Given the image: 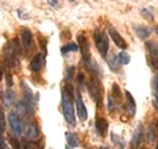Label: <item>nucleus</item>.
Segmentation results:
<instances>
[{
  "instance_id": "nucleus-1",
  "label": "nucleus",
  "mask_w": 158,
  "mask_h": 149,
  "mask_svg": "<svg viewBox=\"0 0 158 149\" xmlns=\"http://www.w3.org/2000/svg\"><path fill=\"white\" fill-rule=\"evenodd\" d=\"M62 110H63V115L69 124L74 126L75 124V112H74V107H73V102L71 98L67 95L66 90H63L62 92Z\"/></svg>"
},
{
  "instance_id": "nucleus-2",
  "label": "nucleus",
  "mask_w": 158,
  "mask_h": 149,
  "mask_svg": "<svg viewBox=\"0 0 158 149\" xmlns=\"http://www.w3.org/2000/svg\"><path fill=\"white\" fill-rule=\"evenodd\" d=\"M94 38H95V44L99 53L102 54V57H107L108 50H110V41H108V37L106 33L96 31L95 34H94Z\"/></svg>"
},
{
  "instance_id": "nucleus-3",
  "label": "nucleus",
  "mask_w": 158,
  "mask_h": 149,
  "mask_svg": "<svg viewBox=\"0 0 158 149\" xmlns=\"http://www.w3.org/2000/svg\"><path fill=\"white\" fill-rule=\"evenodd\" d=\"M87 86H88V92H90L91 98L96 103H100V100H102V84H100V81L94 75V77H91L90 81H88Z\"/></svg>"
},
{
  "instance_id": "nucleus-4",
  "label": "nucleus",
  "mask_w": 158,
  "mask_h": 149,
  "mask_svg": "<svg viewBox=\"0 0 158 149\" xmlns=\"http://www.w3.org/2000/svg\"><path fill=\"white\" fill-rule=\"evenodd\" d=\"M8 121H9V126H11V130H12L13 135H16V136L21 135V133H23V123H21V119H20V116L15 111L9 112Z\"/></svg>"
},
{
  "instance_id": "nucleus-5",
  "label": "nucleus",
  "mask_w": 158,
  "mask_h": 149,
  "mask_svg": "<svg viewBox=\"0 0 158 149\" xmlns=\"http://www.w3.org/2000/svg\"><path fill=\"white\" fill-rule=\"evenodd\" d=\"M78 44H79V50L82 53V58L85 63H90V44H88L87 38L83 34L78 36Z\"/></svg>"
},
{
  "instance_id": "nucleus-6",
  "label": "nucleus",
  "mask_w": 158,
  "mask_h": 149,
  "mask_svg": "<svg viewBox=\"0 0 158 149\" xmlns=\"http://www.w3.org/2000/svg\"><path fill=\"white\" fill-rule=\"evenodd\" d=\"M142 124H137L135 132H133V136H132V141H131V145H132V149H138L142 143Z\"/></svg>"
},
{
  "instance_id": "nucleus-7",
  "label": "nucleus",
  "mask_w": 158,
  "mask_h": 149,
  "mask_svg": "<svg viewBox=\"0 0 158 149\" xmlns=\"http://www.w3.org/2000/svg\"><path fill=\"white\" fill-rule=\"evenodd\" d=\"M108 33H110V36H111V38L113 40V42L116 44V46H118L120 49H127V46H128V44L125 42V40L121 37V34L118 33L115 28H112V27H110L108 28Z\"/></svg>"
},
{
  "instance_id": "nucleus-8",
  "label": "nucleus",
  "mask_w": 158,
  "mask_h": 149,
  "mask_svg": "<svg viewBox=\"0 0 158 149\" xmlns=\"http://www.w3.org/2000/svg\"><path fill=\"white\" fill-rule=\"evenodd\" d=\"M44 65H45V57H44V54L37 53L31 61V70L33 73H38L44 67Z\"/></svg>"
},
{
  "instance_id": "nucleus-9",
  "label": "nucleus",
  "mask_w": 158,
  "mask_h": 149,
  "mask_svg": "<svg viewBox=\"0 0 158 149\" xmlns=\"http://www.w3.org/2000/svg\"><path fill=\"white\" fill-rule=\"evenodd\" d=\"M146 46H148V50L150 53L152 66H153V69L158 70V45L156 42H148Z\"/></svg>"
},
{
  "instance_id": "nucleus-10",
  "label": "nucleus",
  "mask_w": 158,
  "mask_h": 149,
  "mask_svg": "<svg viewBox=\"0 0 158 149\" xmlns=\"http://www.w3.org/2000/svg\"><path fill=\"white\" fill-rule=\"evenodd\" d=\"M75 106H77V112H78V116L82 121H85L87 119V110H86V106L83 103V99L81 96V92L78 91V95H77V102H75Z\"/></svg>"
},
{
  "instance_id": "nucleus-11",
  "label": "nucleus",
  "mask_w": 158,
  "mask_h": 149,
  "mask_svg": "<svg viewBox=\"0 0 158 149\" xmlns=\"http://www.w3.org/2000/svg\"><path fill=\"white\" fill-rule=\"evenodd\" d=\"M25 135L29 140H32V141L37 140L40 136V130H38V126L36 123H31L25 127Z\"/></svg>"
},
{
  "instance_id": "nucleus-12",
  "label": "nucleus",
  "mask_w": 158,
  "mask_h": 149,
  "mask_svg": "<svg viewBox=\"0 0 158 149\" xmlns=\"http://www.w3.org/2000/svg\"><path fill=\"white\" fill-rule=\"evenodd\" d=\"M33 110H34V108H32L25 100L19 102V103H17V106H16V113H17V115L27 116V115H29V113H32Z\"/></svg>"
},
{
  "instance_id": "nucleus-13",
  "label": "nucleus",
  "mask_w": 158,
  "mask_h": 149,
  "mask_svg": "<svg viewBox=\"0 0 158 149\" xmlns=\"http://www.w3.org/2000/svg\"><path fill=\"white\" fill-rule=\"evenodd\" d=\"M32 41H33V37H32V32L29 29H23L21 32V42H23V46L25 50H29L32 46Z\"/></svg>"
},
{
  "instance_id": "nucleus-14",
  "label": "nucleus",
  "mask_w": 158,
  "mask_h": 149,
  "mask_svg": "<svg viewBox=\"0 0 158 149\" xmlns=\"http://www.w3.org/2000/svg\"><path fill=\"white\" fill-rule=\"evenodd\" d=\"M95 127H96V131L100 136H106L107 132H108V121L106 120L104 117H99L96 123H95Z\"/></svg>"
},
{
  "instance_id": "nucleus-15",
  "label": "nucleus",
  "mask_w": 158,
  "mask_h": 149,
  "mask_svg": "<svg viewBox=\"0 0 158 149\" xmlns=\"http://www.w3.org/2000/svg\"><path fill=\"white\" fill-rule=\"evenodd\" d=\"M135 32L141 40H145L152 34V29L145 25H135Z\"/></svg>"
},
{
  "instance_id": "nucleus-16",
  "label": "nucleus",
  "mask_w": 158,
  "mask_h": 149,
  "mask_svg": "<svg viewBox=\"0 0 158 149\" xmlns=\"http://www.w3.org/2000/svg\"><path fill=\"white\" fill-rule=\"evenodd\" d=\"M15 102H16V92H15L12 88H9V90H7L6 95H4V106L9 108L13 106Z\"/></svg>"
},
{
  "instance_id": "nucleus-17",
  "label": "nucleus",
  "mask_w": 158,
  "mask_h": 149,
  "mask_svg": "<svg viewBox=\"0 0 158 149\" xmlns=\"http://www.w3.org/2000/svg\"><path fill=\"white\" fill-rule=\"evenodd\" d=\"M125 95H127V108H128V111H129L132 115H135L136 113V102H135V99H133V96L131 95V92L129 91H125Z\"/></svg>"
},
{
  "instance_id": "nucleus-18",
  "label": "nucleus",
  "mask_w": 158,
  "mask_h": 149,
  "mask_svg": "<svg viewBox=\"0 0 158 149\" xmlns=\"http://www.w3.org/2000/svg\"><path fill=\"white\" fill-rule=\"evenodd\" d=\"M108 66H110V69L112 71H117L118 67H120V62H118L117 56L112 52H111V57L108 58Z\"/></svg>"
},
{
  "instance_id": "nucleus-19",
  "label": "nucleus",
  "mask_w": 158,
  "mask_h": 149,
  "mask_svg": "<svg viewBox=\"0 0 158 149\" xmlns=\"http://www.w3.org/2000/svg\"><path fill=\"white\" fill-rule=\"evenodd\" d=\"M24 92H25V102H27L32 108H34V106H36V99H34L33 94H32V91H31V88L28 87V84H27V86L24 84Z\"/></svg>"
},
{
  "instance_id": "nucleus-20",
  "label": "nucleus",
  "mask_w": 158,
  "mask_h": 149,
  "mask_svg": "<svg viewBox=\"0 0 158 149\" xmlns=\"http://www.w3.org/2000/svg\"><path fill=\"white\" fill-rule=\"evenodd\" d=\"M66 140H67V145L71 147V148H77L79 145V140L75 133L73 132H67L66 133Z\"/></svg>"
},
{
  "instance_id": "nucleus-21",
  "label": "nucleus",
  "mask_w": 158,
  "mask_h": 149,
  "mask_svg": "<svg viewBox=\"0 0 158 149\" xmlns=\"http://www.w3.org/2000/svg\"><path fill=\"white\" fill-rule=\"evenodd\" d=\"M117 58H118V62H120L121 65H128V63L131 62V57H129V54H128L127 52H121L117 56Z\"/></svg>"
},
{
  "instance_id": "nucleus-22",
  "label": "nucleus",
  "mask_w": 158,
  "mask_h": 149,
  "mask_svg": "<svg viewBox=\"0 0 158 149\" xmlns=\"http://www.w3.org/2000/svg\"><path fill=\"white\" fill-rule=\"evenodd\" d=\"M77 50H78V45H77V44H74V42L67 44V45L62 46V49H61L62 54H66V53H69V52H77Z\"/></svg>"
},
{
  "instance_id": "nucleus-23",
  "label": "nucleus",
  "mask_w": 158,
  "mask_h": 149,
  "mask_svg": "<svg viewBox=\"0 0 158 149\" xmlns=\"http://www.w3.org/2000/svg\"><path fill=\"white\" fill-rule=\"evenodd\" d=\"M111 95L115 99H120L121 98V91H120V88H118V86L116 83H113V86H112V94Z\"/></svg>"
},
{
  "instance_id": "nucleus-24",
  "label": "nucleus",
  "mask_w": 158,
  "mask_h": 149,
  "mask_svg": "<svg viewBox=\"0 0 158 149\" xmlns=\"http://www.w3.org/2000/svg\"><path fill=\"white\" fill-rule=\"evenodd\" d=\"M146 138H148V143H153V141H154V138H156V132H154V127H153V126H150L149 130H148V136H146Z\"/></svg>"
},
{
  "instance_id": "nucleus-25",
  "label": "nucleus",
  "mask_w": 158,
  "mask_h": 149,
  "mask_svg": "<svg viewBox=\"0 0 158 149\" xmlns=\"http://www.w3.org/2000/svg\"><path fill=\"white\" fill-rule=\"evenodd\" d=\"M152 86H153V91H154V96L156 100L158 102V75H156L152 81Z\"/></svg>"
},
{
  "instance_id": "nucleus-26",
  "label": "nucleus",
  "mask_w": 158,
  "mask_h": 149,
  "mask_svg": "<svg viewBox=\"0 0 158 149\" xmlns=\"http://www.w3.org/2000/svg\"><path fill=\"white\" fill-rule=\"evenodd\" d=\"M141 15H142V16H144V17H146V19H153V9L152 8H144V9H142V11H141Z\"/></svg>"
},
{
  "instance_id": "nucleus-27",
  "label": "nucleus",
  "mask_w": 158,
  "mask_h": 149,
  "mask_svg": "<svg viewBox=\"0 0 158 149\" xmlns=\"http://www.w3.org/2000/svg\"><path fill=\"white\" fill-rule=\"evenodd\" d=\"M0 131H6V116L3 110H0Z\"/></svg>"
},
{
  "instance_id": "nucleus-28",
  "label": "nucleus",
  "mask_w": 158,
  "mask_h": 149,
  "mask_svg": "<svg viewBox=\"0 0 158 149\" xmlns=\"http://www.w3.org/2000/svg\"><path fill=\"white\" fill-rule=\"evenodd\" d=\"M108 111L112 112L115 111V100H113V96L110 94V96H108Z\"/></svg>"
},
{
  "instance_id": "nucleus-29",
  "label": "nucleus",
  "mask_w": 158,
  "mask_h": 149,
  "mask_svg": "<svg viewBox=\"0 0 158 149\" xmlns=\"http://www.w3.org/2000/svg\"><path fill=\"white\" fill-rule=\"evenodd\" d=\"M74 75H75V67L74 66L69 67V70H67V81H71V79L74 78Z\"/></svg>"
},
{
  "instance_id": "nucleus-30",
  "label": "nucleus",
  "mask_w": 158,
  "mask_h": 149,
  "mask_svg": "<svg viewBox=\"0 0 158 149\" xmlns=\"http://www.w3.org/2000/svg\"><path fill=\"white\" fill-rule=\"evenodd\" d=\"M9 141H11L13 149H21V147H20V143H19L15 137H12V136H11V137H9Z\"/></svg>"
},
{
  "instance_id": "nucleus-31",
  "label": "nucleus",
  "mask_w": 158,
  "mask_h": 149,
  "mask_svg": "<svg viewBox=\"0 0 158 149\" xmlns=\"http://www.w3.org/2000/svg\"><path fill=\"white\" fill-rule=\"evenodd\" d=\"M25 149H40L38 147H37V144L34 143V141H28V143H25Z\"/></svg>"
},
{
  "instance_id": "nucleus-32",
  "label": "nucleus",
  "mask_w": 158,
  "mask_h": 149,
  "mask_svg": "<svg viewBox=\"0 0 158 149\" xmlns=\"http://www.w3.org/2000/svg\"><path fill=\"white\" fill-rule=\"evenodd\" d=\"M3 131H0V149H8V147H7V144H6V141H4V138H3Z\"/></svg>"
},
{
  "instance_id": "nucleus-33",
  "label": "nucleus",
  "mask_w": 158,
  "mask_h": 149,
  "mask_svg": "<svg viewBox=\"0 0 158 149\" xmlns=\"http://www.w3.org/2000/svg\"><path fill=\"white\" fill-rule=\"evenodd\" d=\"M17 15H19V17H20V19H23V20L29 19V15L25 13V11H23V9H17Z\"/></svg>"
},
{
  "instance_id": "nucleus-34",
  "label": "nucleus",
  "mask_w": 158,
  "mask_h": 149,
  "mask_svg": "<svg viewBox=\"0 0 158 149\" xmlns=\"http://www.w3.org/2000/svg\"><path fill=\"white\" fill-rule=\"evenodd\" d=\"M59 2H61V0H48V4L49 6H52V7H58Z\"/></svg>"
},
{
  "instance_id": "nucleus-35",
  "label": "nucleus",
  "mask_w": 158,
  "mask_h": 149,
  "mask_svg": "<svg viewBox=\"0 0 158 149\" xmlns=\"http://www.w3.org/2000/svg\"><path fill=\"white\" fill-rule=\"evenodd\" d=\"M83 81H85V75H83V74L81 73V74L78 75V84H82Z\"/></svg>"
},
{
  "instance_id": "nucleus-36",
  "label": "nucleus",
  "mask_w": 158,
  "mask_h": 149,
  "mask_svg": "<svg viewBox=\"0 0 158 149\" xmlns=\"http://www.w3.org/2000/svg\"><path fill=\"white\" fill-rule=\"evenodd\" d=\"M6 77L8 78V86H12V78H11V74L7 73V74H6Z\"/></svg>"
},
{
  "instance_id": "nucleus-37",
  "label": "nucleus",
  "mask_w": 158,
  "mask_h": 149,
  "mask_svg": "<svg viewBox=\"0 0 158 149\" xmlns=\"http://www.w3.org/2000/svg\"><path fill=\"white\" fill-rule=\"evenodd\" d=\"M2 78H3V69L0 67V81H2Z\"/></svg>"
},
{
  "instance_id": "nucleus-38",
  "label": "nucleus",
  "mask_w": 158,
  "mask_h": 149,
  "mask_svg": "<svg viewBox=\"0 0 158 149\" xmlns=\"http://www.w3.org/2000/svg\"><path fill=\"white\" fill-rule=\"evenodd\" d=\"M156 33H157V36H158V27L156 28Z\"/></svg>"
},
{
  "instance_id": "nucleus-39",
  "label": "nucleus",
  "mask_w": 158,
  "mask_h": 149,
  "mask_svg": "<svg viewBox=\"0 0 158 149\" xmlns=\"http://www.w3.org/2000/svg\"><path fill=\"white\" fill-rule=\"evenodd\" d=\"M99 149H108V148H106V147H100V148H99Z\"/></svg>"
},
{
  "instance_id": "nucleus-40",
  "label": "nucleus",
  "mask_w": 158,
  "mask_h": 149,
  "mask_svg": "<svg viewBox=\"0 0 158 149\" xmlns=\"http://www.w3.org/2000/svg\"><path fill=\"white\" fill-rule=\"evenodd\" d=\"M69 2H74V0H69Z\"/></svg>"
},
{
  "instance_id": "nucleus-41",
  "label": "nucleus",
  "mask_w": 158,
  "mask_h": 149,
  "mask_svg": "<svg viewBox=\"0 0 158 149\" xmlns=\"http://www.w3.org/2000/svg\"><path fill=\"white\" fill-rule=\"evenodd\" d=\"M157 149H158V145H157Z\"/></svg>"
},
{
  "instance_id": "nucleus-42",
  "label": "nucleus",
  "mask_w": 158,
  "mask_h": 149,
  "mask_svg": "<svg viewBox=\"0 0 158 149\" xmlns=\"http://www.w3.org/2000/svg\"><path fill=\"white\" fill-rule=\"evenodd\" d=\"M67 149H69V148H67Z\"/></svg>"
}]
</instances>
